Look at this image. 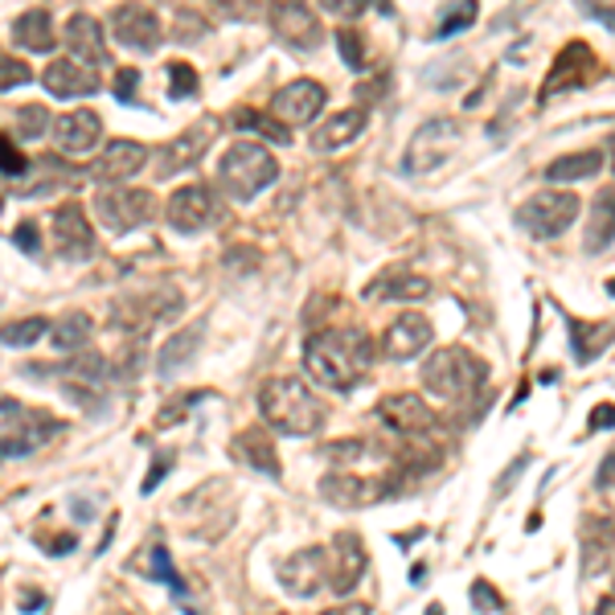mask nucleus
<instances>
[{
    "instance_id": "1",
    "label": "nucleus",
    "mask_w": 615,
    "mask_h": 615,
    "mask_svg": "<svg viewBox=\"0 0 615 615\" xmlns=\"http://www.w3.org/2000/svg\"><path fill=\"white\" fill-rule=\"evenodd\" d=\"M374 358L365 333H316L304 345V370L328 390H353Z\"/></svg>"
},
{
    "instance_id": "48",
    "label": "nucleus",
    "mask_w": 615,
    "mask_h": 615,
    "mask_svg": "<svg viewBox=\"0 0 615 615\" xmlns=\"http://www.w3.org/2000/svg\"><path fill=\"white\" fill-rule=\"evenodd\" d=\"M13 246H21L25 255H37V226L34 222H21L13 230Z\"/></svg>"
},
{
    "instance_id": "57",
    "label": "nucleus",
    "mask_w": 615,
    "mask_h": 615,
    "mask_svg": "<svg viewBox=\"0 0 615 615\" xmlns=\"http://www.w3.org/2000/svg\"><path fill=\"white\" fill-rule=\"evenodd\" d=\"M607 291H612V296H615V284H607Z\"/></svg>"
},
{
    "instance_id": "20",
    "label": "nucleus",
    "mask_w": 615,
    "mask_h": 615,
    "mask_svg": "<svg viewBox=\"0 0 615 615\" xmlns=\"http://www.w3.org/2000/svg\"><path fill=\"white\" fill-rule=\"evenodd\" d=\"M102 140V120L95 111H67L53 120V144L62 156H91Z\"/></svg>"
},
{
    "instance_id": "21",
    "label": "nucleus",
    "mask_w": 615,
    "mask_h": 615,
    "mask_svg": "<svg viewBox=\"0 0 615 615\" xmlns=\"http://www.w3.org/2000/svg\"><path fill=\"white\" fill-rule=\"evenodd\" d=\"M111 34L128 50H156L160 46V21L144 4H120L111 13Z\"/></svg>"
},
{
    "instance_id": "27",
    "label": "nucleus",
    "mask_w": 615,
    "mask_h": 615,
    "mask_svg": "<svg viewBox=\"0 0 615 615\" xmlns=\"http://www.w3.org/2000/svg\"><path fill=\"white\" fill-rule=\"evenodd\" d=\"M67 46H70V58H79L86 67H102V62H107L99 21L86 17V13H74V17L67 21Z\"/></svg>"
},
{
    "instance_id": "43",
    "label": "nucleus",
    "mask_w": 615,
    "mask_h": 615,
    "mask_svg": "<svg viewBox=\"0 0 615 615\" xmlns=\"http://www.w3.org/2000/svg\"><path fill=\"white\" fill-rule=\"evenodd\" d=\"M148 579L169 582L177 595H185V582H181V575L172 570V558H169V550L165 546H153V570H148Z\"/></svg>"
},
{
    "instance_id": "3",
    "label": "nucleus",
    "mask_w": 615,
    "mask_h": 615,
    "mask_svg": "<svg viewBox=\"0 0 615 615\" xmlns=\"http://www.w3.org/2000/svg\"><path fill=\"white\" fill-rule=\"evenodd\" d=\"M275 181H279V160L255 140L230 144L218 160V189L234 202H255L258 193Z\"/></svg>"
},
{
    "instance_id": "16",
    "label": "nucleus",
    "mask_w": 615,
    "mask_h": 615,
    "mask_svg": "<svg viewBox=\"0 0 615 615\" xmlns=\"http://www.w3.org/2000/svg\"><path fill=\"white\" fill-rule=\"evenodd\" d=\"M279 582L300 599L316 595V591L328 582V550H321V546L296 550L291 558L279 563Z\"/></svg>"
},
{
    "instance_id": "9",
    "label": "nucleus",
    "mask_w": 615,
    "mask_h": 615,
    "mask_svg": "<svg viewBox=\"0 0 615 615\" xmlns=\"http://www.w3.org/2000/svg\"><path fill=\"white\" fill-rule=\"evenodd\" d=\"M460 144V123L456 120H427L407 144V156H402V169L410 177H427L444 165L451 148Z\"/></svg>"
},
{
    "instance_id": "11",
    "label": "nucleus",
    "mask_w": 615,
    "mask_h": 615,
    "mask_svg": "<svg viewBox=\"0 0 615 615\" xmlns=\"http://www.w3.org/2000/svg\"><path fill=\"white\" fill-rule=\"evenodd\" d=\"M177 308H181V291L156 288V291H148V296H132V300L111 304V328H123V333H148V328L160 325L165 316H172Z\"/></svg>"
},
{
    "instance_id": "54",
    "label": "nucleus",
    "mask_w": 615,
    "mask_h": 615,
    "mask_svg": "<svg viewBox=\"0 0 615 615\" xmlns=\"http://www.w3.org/2000/svg\"><path fill=\"white\" fill-rule=\"evenodd\" d=\"M599 615H615V595L599 599Z\"/></svg>"
},
{
    "instance_id": "34",
    "label": "nucleus",
    "mask_w": 615,
    "mask_h": 615,
    "mask_svg": "<svg viewBox=\"0 0 615 615\" xmlns=\"http://www.w3.org/2000/svg\"><path fill=\"white\" fill-rule=\"evenodd\" d=\"M599 169H603V153L587 148V153H570V156H558V160H550V165H546V181H554V185H575V181L599 177Z\"/></svg>"
},
{
    "instance_id": "33",
    "label": "nucleus",
    "mask_w": 615,
    "mask_h": 615,
    "mask_svg": "<svg viewBox=\"0 0 615 615\" xmlns=\"http://www.w3.org/2000/svg\"><path fill=\"white\" fill-rule=\"evenodd\" d=\"M615 546V530L599 517H587L582 521V570L587 575H599L607 566V554Z\"/></svg>"
},
{
    "instance_id": "7",
    "label": "nucleus",
    "mask_w": 615,
    "mask_h": 615,
    "mask_svg": "<svg viewBox=\"0 0 615 615\" xmlns=\"http://www.w3.org/2000/svg\"><path fill=\"white\" fill-rule=\"evenodd\" d=\"M398 472H382V477H361L353 468H337V472H328L321 480V496H325L328 505H337V509H370L377 501H386V496L398 489Z\"/></svg>"
},
{
    "instance_id": "37",
    "label": "nucleus",
    "mask_w": 615,
    "mask_h": 615,
    "mask_svg": "<svg viewBox=\"0 0 615 615\" xmlns=\"http://www.w3.org/2000/svg\"><path fill=\"white\" fill-rule=\"evenodd\" d=\"M86 341H91V316L86 312H67L62 321L50 325V345L62 353H79Z\"/></svg>"
},
{
    "instance_id": "32",
    "label": "nucleus",
    "mask_w": 615,
    "mask_h": 615,
    "mask_svg": "<svg viewBox=\"0 0 615 615\" xmlns=\"http://www.w3.org/2000/svg\"><path fill=\"white\" fill-rule=\"evenodd\" d=\"M202 337H205V325L197 321V325H189L185 333H177L172 341H165L160 358H156V370H160V377H172L177 370H185L189 361H193V353L202 349Z\"/></svg>"
},
{
    "instance_id": "58",
    "label": "nucleus",
    "mask_w": 615,
    "mask_h": 615,
    "mask_svg": "<svg viewBox=\"0 0 615 615\" xmlns=\"http://www.w3.org/2000/svg\"><path fill=\"white\" fill-rule=\"evenodd\" d=\"M116 615H128V612H116Z\"/></svg>"
},
{
    "instance_id": "14",
    "label": "nucleus",
    "mask_w": 615,
    "mask_h": 615,
    "mask_svg": "<svg viewBox=\"0 0 615 615\" xmlns=\"http://www.w3.org/2000/svg\"><path fill=\"white\" fill-rule=\"evenodd\" d=\"M365 546H361L358 533H337L333 538V546H328V587H333V595H349L361 579H365Z\"/></svg>"
},
{
    "instance_id": "24",
    "label": "nucleus",
    "mask_w": 615,
    "mask_h": 615,
    "mask_svg": "<svg viewBox=\"0 0 615 615\" xmlns=\"http://www.w3.org/2000/svg\"><path fill=\"white\" fill-rule=\"evenodd\" d=\"M365 123H370V116H365L361 107H349V111H337L333 120L321 123V128L308 136V144H312V153H337V148L353 144V140L365 132Z\"/></svg>"
},
{
    "instance_id": "29",
    "label": "nucleus",
    "mask_w": 615,
    "mask_h": 615,
    "mask_svg": "<svg viewBox=\"0 0 615 615\" xmlns=\"http://www.w3.org/2000/svg\"><path fill=\"white\" fill-rule=\"evenodd\" d=\"M25 177H34V181H13L9 193H17V197H41V193H53V189H62L74 181V169H67L62 160H50V156H41L29 165Z\"/></svg>"
},
{
    "instance_id": "13",
    "label": "nucleus",
    "mask_w": 615,
    "mask_h": 615,
    "mask_svg": "<svg viewBox=\"0 0 615 615\" xmlns=\"http://www.w3.org/2000/svg\"><path fill=\"white\" fill-rule=\"evenodd\" d=\"M595 74H599V58H595V50H591L587 41H570V46H563V53H558V62L550 67L546 86H542V99H554V95H563V91H570V86L591 83Z\"/></svg>"
},
{
    "instance_id": "12",
    "label": "nucleus",
    "mask_w": 615,
    "mask_h": 615,
    "mask_svg": "<svg viewBox=\"0 0 615 615\" xmlns=\"http://www.w3.org/2000/svg\"><path fill=\"white\" fill-rule=\"evenodd\" d=\"M53 246L58 255L70 258V263H83V258L95 255V230H91V218L79 202H67L53 209Z\"/></svg>"
},
{
    "instance_id": "26",
    "label": "nucleus",
    "mask_w": 615,
    "mask_h": 615,
    "mask_svg": "<svg viewBox=\"0 0 615 615\" xmlns=\"http://www.w3.org/2000/svg\"><path fill=\"white\" fill-rule=\"evenodd\" d=\"M202 153H205V128H193V132H185V136L169 140V144L160 148V160H156V177L169 181V177H177V172H189L197 160H202Z\"/></svg>"
},
{
    "instance_id": "25",
    "label": "nucleus",
    "mask_w": 615,
    "mask_h": 615,
    "mask_svg": "<svg viewBox=\"0 0 615 615\" xmlns=\"http://www.w3.org/2000/svg\"><path fill=\"white\" fill-rule=\"evenodd\" d=\"M423 296H431V279L427 275H410V272H386V275H377L374 284L365 288V300H370V304L423 300Z\"/></svg>"
},
{
    "instance_id": "2",
    "label": "nucleus",
    "mask_w": 615,
    "mask_h": 615,
    "mask_svg": "<svg viewBox=\"0 0 615 615\" xmlns=\"http://www.w3.org/2000/svg\"><path fill=\"white\" fill-rule=\"evenodd\" d=\"M258 414L279 435H316L325 427V407L312 398L300 377H272L258 390Z\"/></svg>"
},
{
    "instance_id": "52",
    "label": "nucleus",
    "mask_w": 615,
    "mask_h": 615,
    "mask_svg": "<svg viewBox=\"0 0 615 615\" xmlns=\"http://www.w3.org/2000/svg\"><path fill=\"white\" fill-rule=\"evenodd\" d=\"M599 427H615V407L607 402V407H599L595 414H591V431H599Z\"/></svg>"
},
{
    "instance_id": "47",
    "label": "nucleus",
    "mask_w": 615,
    "mask_h": 615,
    "mask_svg": "<svg viewBox=\"0 0 615 615\" xmlns=\"http://www.w3.org/2000/svg\"><path fill=\"white\" fill-rule=\"evenodd\" d=\"M136 86H140L136 70H120V74H116V99L132 102V99H136Z\"/></svg>"
},
{
    "instance_id": "41",
    "label": "nucleus",
    "mask_w": 615,
    "mask_h": 615,
    "mask_svg": "<svg viewBox=\"0 0 615 615\" xmlns=\"http://www.w3.org/2000/svg\"><path fill=\"white\" fill-rule=\"evenodd\" d=\"M468 25H477V0H456V4L447 9V17L439 21V37L460 34Z\"/></svg>"
},
{
    "instance_id": "8",
    "label": "nucleus",
    "mask_w": 615,
    "mask_h": 615,
    "mask_svg": "<svg viewBox=\"0 0 615 615\" xmlns=\"http://www.w3.org/2000/svg\"><path fill=\"white\" fill-rule=\"evenodd\" d=\"M579 197L566 193V189H546L517 209V222L530 230L533 239H558L563 230H570V222L579 218Z\"/></svg>"
},
{
    "instance_id": "42",
    "label": "nucleus",
    "mask_w": 615,
    "mask_h": 615,
    "mask_svg": "<svg viewBox=\"0 0 615 615\" xmlns=\"http://www.w3.org/2000/svg\"><path fill=\"white\" fill-rule=\"evenodd\" d=\"M0 169H4V181H9V185L29 172V160H25V153L17 148V140L13 136H4V144H0Z\"/></svg>"
},
{
    "instance_id": "19",
    "label": "nucleus",
    "mask_w": 615,
    "mask_h": 615,
    "mask_svg": "<svg viewBox=\"0 0 615 615\" xmlns=\"http://www.w3.org/2000/svg\"><path fill=\"white\" fill-rule=\"evenodd\" d=\"M325 99H328V91L321 83H312V79H296V83H288L279 95H275L272 111L288 123V128H296V123L316 120V116L325 111Z\"/></svg>"
},
{
    "instance_id": "10",
    "label": "nucleus",
    "mask_w": 615,
    "mask_h": 615,
    "mask_svg": "<svg viewBox=\"0 0 615 615\" xmlns=\"http://www.w3.org/2000/svg\"><path fill=\"white\" fill-rule=\"evenodd\" d=\"M165 218L177 234H202L218 222V197L209 185H181L165 202Z\"/></svg>"
},
{
    "instance_id": "56",
    "label": "nucleus",
    "mask_w": 615,
    "mask_h": 615,
    "mask_svg": "<svg viewBox=\"0 0 615 615\" xmlns=\"http://www.w3.org/2000/svg\"><path fill=\"white\" fill-rule=\"evenodd\" d=\"M612 172H615V148H612Z\"/></svg>"
},
{
    "instance_id": "17",
    "label": "nucleus",
    "mask_w": 615,
    "mask_h": 615,
    "mask_svg": "<svg viewBox=\"0 0 615 615\" xmlns=\"http://www.w3.org/2000/svg\"><path fill=\"white\" fill-rule=\"evenodd\" d=\"M377 419H382L394 435H402V439L435 431V410H431L419 394H390V398H382Z\"/></svg>"
},
{
    "instance_id": "31",
    "label": "nucleus",
    "mask_w": 615,
    "mask_h": 615,
    "mask_svg": "<svg viewBox=\"0 0 615 615\" xmlns=\"http://www.w3.org/2000/svg\"><path fill=\"white\" fill-rule=\"evenodd\" d=\"M13 41L29 53H50L53 50V17L46 13V9L21 13L17 25H13Z\"/></svg>"
},
{
    "instance_id": "5",
    "label": "nucleus",
    "mask_w": 615,
    "mask_h": 615,
    "mask_svg": "<svg viewBox=\"0 0 615 615\" xmlns=\"http://www.w3.org/2000/svg\"><path fill=\"white\" fill-rule=\"evenodd\" d=\"M62 423L53 419L50 410H37V407H25L17 398H4L0 402V435H4V460H21V456H29L37 451L41 444H50V435H58Z\"/></svg>"
},
{
    "instance_id": "46",
    "label": "nucleus",
    "mask_w": 615,
    "mask_h": 615,
    "mask_svg": "<svg viewBox=\"0 0 615 615\" xmlns=\"http://www.w3.org/2000/svg\"><path fill=\"white\" fill-rule=\"evenodd\" d=\"M25 83H29V67L17 62L13 53H4V79H0V86H4V91H13V86H25Z\"/></svg>"
},
{
    "instance_id": "45",
    "label": "nucleus",
    "mask_w": 615,
    "mask_h": 615,
    "mask_svg": "<svg viewBox=\"0 0 615 615\" xmlns=\"http://www.w3.org/2000/svg\"><path fill=\"white\" fill-rule=\"evenodd\" d=\"M321 9L333 13V17H341V21H358L361 13L370 9V0H321Z\"/></svg>"
},
{
    "instance_id": "39",
    "label": "nucleus",
    "mask_w": 615,
    "mask_h": 615,
    "mask_svg": "<svg viewBox=\"0 0 615 615\" xmlns=\"http://www.w3.org/2000/svg\"><path fill=\"white\" fill-rule=\"evenodd\" d=\"M202 91V83H197V70L189 67V62H169V99H193Z\"/></svg>"
},
{
    "instance_id": "30",
    "label": "nucleus",
    "mask_w": 615,
    "mask_h": 615,
    "mask_svg": "<svg viewBox=\"0 0 615 615\" xmlns=\"http://www.w3.org/2000/svg\"><path fill=\"white\" fill-rule=\"evenodd\" d=\"M615 242V193L612 189H603L595 193V202H591V218H587V234H582V246L599 255V251H607Z\"/></svg>"
},
{
    "instance_id": "50",
    "label": "nucleus",
    "mask_w": 615,
    "mask_h": 615,
    "mask_svg": "<svg viewBox=\"0 0 615 615\" xmlns=\"http://www.w3.org/2000/svg\"><path fill=\"white\" fill-rule=\"evenodd\" d=\"M472 599H480L484 612H496V607H501V599H496V591L489 582H477V587H472Z\"/></svg>"
},
{
    "instance_id": "36",
    "label": "nucleus",
    "mask_w": 615,
    "mask_h": 615,
    "mask_svg": "<svg viewBox=\"0 0 615 615\" xmlns=\"http://www.w3.org/2000/svg\"><path fill=\"white\" fill-rule=\"evenodd\" d=\"M234 128L239 132H255V136L272 140V144H291V128L279 116H267V111H255V107H242L234 111Z\"/></svg>"
},
{
    "instance_id": "44",
    "label": "nucleus",
    "mask_w": 615,
    "mask_h": 615,
    "mask_svg": "<svg viewBox=\"0 0 615 615\" xmlns=\"http://www.w3.org/2000/svg\"><path fill=\"white\" fill-rule=\"evenodd\" d=\"M337 46H341V58L349 62V70H365V41L353 29H341L337 34Z\"/></svg>"
},
{
    "instance_id": "35",
    "label": "nucleus",
    "mask_w": 615,
    "mask_h": 615,
    "mask_svg": "<svg viewBox=\"0 0 615 615\" xmlns=\"http://www.w3.org/2000/svg\"><path fill=\"white\" fill-rule=\"evenodd\" d=\"M615 328L612 325H587V321H570V349H575V358L587 365V361H595L607 345H612Z\"/></svg>"
},
{
    "instance_id": "49",
    "label": "nucleus",
    "mask_w": 615,
    "mask_h": 615,
    "mask_svg": "<svg viewBox=\"0 0 615 615\" xmlns=\"http://www.w3.org/2000/svg\"><path fill=\"white\" fill-rule=\"evenodd\" d=\"M37 546L50 550V554H70V550H74V538H70V533H53V542L50 538H37Z\"/></svg>"
},
{
    "instance_id": "51",
    "label": "nucleus",
    "mask_w": 615,
    "mask_h": 615,
    "mask_svg": "<svg viewBox=\"0 0 615 615\" xmlns=\"http://www.w3.org/2000/svg\"><path fill=\"white\" fill-rule=\"evenodd\" d=\"M169 463H172V456H160V460H156V468H153V477L144 480V493H153L156 484H160V480H165V472H169Z\"/></svg>"
},
{
    "instance_id": "15",
    "label": "nucleus",
    "mask_w": 615,
    "mask_h": 615,
    "mask_svg": "<svg viewBox=\"0 0 615 615\" xmlns=\"http://www.w3.org/2000/svg\"><path fill=\"white\" fill-rule=\"evenodd\" d=\"M272 25H275V37L284 41V46H291L296 53H308L321 46V21H316V13L308 9V4H300V0H288V4H275L272 9Z\"/></svg>"
},
{
    "instance_id": "4",
    "label": "nucleus",
    "mask_w": 615,
    "mask_h": 615,
    "mask_svg": "<svg viewBox=\"0 0 615 615\" xmlns=\"http://www.w3.org/2000/svg\"><path fill=\"white\" fill-rule=\"evenodd\" d=\"M480 382H484V361H480L472 349H463V345H447V349H439V353L423 365V386H427L435 398H444V402L472 398Z\"/></svg>"
},
{
    "instance_id": "40",
    "label": "nucleus",
    "mask_w": 615,
    "mask_h": 615,
    "mask_svg": "<svg viewBox=\"0 0 615 615\" xmlns=\"http://www.w3.org/2000/svg\"><path fill=\"white\" fill-rule=\"evenodd\" d=\"M41 132H50V111H46V107H37V102L17 107V136L37 140Z\"/></svg>"
},
{
    "instance_id": "38",
    "label": "nucleus",
    "mask_w": 615,
    "mask_h": 615,
    "mask_svg": "<svg viewBox=\"0 0 615 615\" xmlns=\"http://www.w3.org/2000/svg\"><path fill=\"white\" fill-rule=\"evenodd\" d=\"M46 333H50V321H46V316H25L17 325H4V345H9V349H25V345L41 341Z\"/></svg>"
},
{
    "instance_id": "28",
    "label": "nucleus",
    "mask_w": 615,
    "mask_h": 615,
    "mask_svg": "<svg viewBox=\"0 0 615 615\" xmlns=\"http://www.w3.org/2000/svg\"><path fill=\"white\" fill-rule=\"evenodd\" d=\"M234 456H239L246 468L263 472V477H279V472H284V468H279V451H275V439L263 427L239 431V439H234Z\"/></svg>"
},
{
    "instance_id": "18",
    "label": "nucleus",
    "mask_w": 615,
    "mask_h": 615,
    "mask_svg": "<svg viewBox=\"0 0 615 615\" xmlns=\"http://www.w3.org/2000/svg\"><path fill=\"white\" fill-rule=\"evenodd\" d=\"M435 341V328L423 312H402L386 333H382V353L390 361H410L419 358L427 345Z\"/></svg>"
},
{
    "instance_id": "22",
    "label": "nucleus",
    "mask_w": 615,
    "mask_h": 615,
    "mask_svg": "<svg viewBox=\"0 0 615 615\" xmlns=\"http://www.w3.org/2000/svg\"><path fill=\"white\" fill-rule=\"evenodd\" d=\"M41 86L50 91L53 99H83V95H95L102 83L99 74H95V67H86L79 58H58V62L46 67Z\"/></svg>"
},
{
    "instance_id": "23",
    "label": "nucleus",
    "mask_w": 615,
    "mask_h": 615,
    "mask_svg": "<svg viewBox=\"0 0 615 615\" xmlns=\"http://www.w3.org/2000/svg\"><path fill=\"white\" fill-rule=\"evenodd\" d=\"M144 165H148V148H144V144H136V140H111V144L102 148L99 160H95L91 177L102 181V185H123V181L136 177Z\"/></svg>"
},
{
    "instance_id": "55",
    "label": "nucleus",
    "mask_w": 615,
    "mask_h": 615,
    "mask_svg": "<svg viewBox=\"0 0 615 615\" xmlns=\"http://www.w3.org/2000/svg\"><path fill=\"white\" fill-rule=\"evenodd\" d=\"M423 615H444V607H439V603H431V607H427Z\"/></svg>"
},
{
    "instance_id": "53",
    "label": "nucleus",
    "mask_w": 615,
    "mask_h": 615,
    "mask_svg": "<svg viewBox=\"0 0 615 615\" xmlns=\"http://www.w3.org/2000/svg\"><path fill=\"white\" fill-rule=\"evenodd\" d=\"M321 615H370V603H341V607H328Z\"/></svg>"
},
{
    "instance_id": "6",
    "label": "nucleus",
    "mask_w": 615,
    "mask_h": 615,
    "mask_svg": "<svg viewBox=\"0 0 615 615\" xmlns=\"http://www.w3.org/2000/svg\"><path fill=\"white\" fill-rule=\"evenodd\" d=\"M156 202L148 189H123V185H102L95 193V218H99L111 234H132L144 222H153Z\"/></svg>"
}]
</instances>
